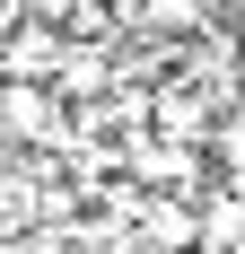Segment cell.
Wrapping results in <instances>:
<instances>
[{"label":"cell","instance_id":"6da1fadb","mask_svg":"<svg viewBox=\"0 0 245 254\" xmlns=\"http://www.w3.org/2000/svg\"><path fill=\"white\" fill-rule=\"evenodd\" d=\"M0 131H9L18 149H44V158H61V149L79 140L70 97L44 88V79H0Z\"/></svg>","mask_w":245,"mask_h":254},{"label":"cell","instance_id":"277c9868","mask_svg":"<svg viewBox=\"0 0 245 254\" xmlns=\"http://www.w3.org/2000/svg\"><path fill=\"white\" fill-rule=\"evenodd\" d=\"M61 53H70V35H61V26L53 18H26L18 35H9V44H0V79H61Z\"/></svg>","mask_w":245,"mask_h":254},{"label":"cell","instance_id":"3957f363","mask_svg":"<svg viewBox=\"0 0 245 254\" xmlns=\"http://www.w3.org/2000/svg\"><path fill=\"white\" fill-rule=\"evenodd\" d=\"M131 228H140L149 254H193V246H201V202H193V193H158V184H149V202H140Z\"/></svg>","mask_w":245,"mask_h":254},{"label":"cell","instance_id":"5b68a950","mask_svg":"<svg viewBox=\"0 0 245 254\" xmlns=\"http://www.w3.org/2000/svg\"><path fill=\"white\" fill-rule=\"evenodd\" d=\"M228 18H237V26H245V0H228Z\"/></svg>","mask_w":245,"mask_h":254},{"label":"cell","instance_id":"7a4b0ae2","mask_svg":"<svg viewBox=\"0 0 245 254\" xmlns=\"http://www.w3.org/2000/svg\"><path fill=\"white\" fill-rule=\"evenodd\" d=\"M131 176L140 184H158V193H210V184H219V158L210 149H193V140H167V131H140V140H131Z\"/></svg>","mask_w":245,"mask_h":254}]
</instances>
